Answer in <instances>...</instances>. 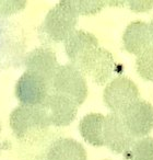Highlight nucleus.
I'll list each match as a JSON object with an SVG mask.
<instances>
[{
  "mask_svg": "<svg viewBox=\"0 0 153 160\" xmlns=\"http://www.w3.org/2000/svg\"><path fill=\"white\" fill-rule=\"evenodd\" d=\"M149 28H150V32H151V38H152V43H153V19L149 22Z\"/></svg>",
  "mask_w": 153,
  "mask_h": 160,
  "instance_id": "20",
  "label": "nucleus"
},
{
  "mask_svg": "<svg viewBox=\"0 0 153 160\" xmlns=\"http://www.w3.org/2000/svg\"><path fill=\"white\" fill-rule=\"evenodd\" d=\"M140 98L137 83L126 76L114 77L105 85L103 100L112 113L122 114Z\"/></svg>",
  "mask_w": 153,
  "mask_h": 160,
  "instance_id": "4",
  "label": "nucleus"
},
{
  "mask_svg": "<svg viewBox=\"0 0 153 160\" xmlns=\"http://www.w3.org/2000/svg\"><path fill=\"white\" fill-rule=\"evenodd\" d=\"M75 66L98 85H105L113 79L116 70V62L108 49L96 46L89 51Z\"/></svg>",
  "mask_w": 153,
  "mask_h": 160,
  "instance_id": "5",
  "label": "nucleus"
},
{
  "mask_svg": "<svg viewBox=\"0 0 153 160\" xmlns=\"http://www.w3.org/2000/svg\"><path fill=\"white\" fill-rule=\"evenodd\" d=\"M46 160H88V152L84 146L74 138L62 137L49 146Z\"/></svg>",
  "mask_w": 153,
  "mask_h": 160,
  "instance_id": "13",
  "label": "nucleus"
},
{
  "mask_svg": "<svg viewBox=\"0 0 153 160\" xmlns=\"http://www.w3.org/2000/svg\"><path fill=\"white\" fill-rule=\"evenodd\" d=\"M25 1H0V14H11L21 10Z\"/></svg>",
  "mask_w": 153,
  "mask_h": 160,
  "instance_id": "18",
  "label": "nucleus"
},
{
  "mask_svg": "<svg viewBox=\"0 0 153 160\" xmlns=\"http://www.w3.org/2000/svg\"><path fill=\"white\" fill-rule=\"evenodd\" d=\"M14 92L22 104L41 105L51 92V83L43 76L25 70L19 77Z\"/></svg>",
  "mask_w": 153,
  "mask_h": 160,
  "instance_id": "6",
  "label": "nucleus"
},
{
  "mask_svg": "<svg viewBox=\"0 0 153 160\" xmlns=\"http://www.w3.org/2000/svg\"><path fill=\"white\" fill-rule=\"evenodd\" d=\"M105 115L98 112H91L83 116L79 122V131L82 137L93 146H105L103 129Z\"/></svg>",
  "mask_w": 153,
  "mask_h": 160,
  "instance_id": "14",
  "label": "nucleus"
},
{
  "mask_svg": "<svg viewBox=\"0 0 153 160\" xmlns=\"http://www.w3.org/2000/svg\"><path fill=\"white\" fill-rule=\"evenodd\" d=\"M65 51L70 59V62L77 65L79 60L92 48L98 46V40L93 33L85 30L78 29L74 30L66 40Z\"/></svg>",
  "mask_w": 153,
  "mask_h": 160,
  "instance_id": "12",
  "label": "nucleus"
},
{
  "mask_svg": "<svg viewBox=\"0 0 153 160\" xmlns=\"http://www.w3.org/2000/svg\"><path fill=\"white\" fill-rule=\"evenodd\" d=\"M26 70H31L43 76L51 83L54 75L58 68L57 56L53 48L48 46H38L32 49L24 57Z\"/></svg>",
  "mask_w": 153,
  "mask_h": 160,
  "instance_id": "10",
  "label": "nucleus"
},
{
  "mask_svg": "<svg viewBox=\"0 0 153 160\" xmlns=\"http://www.w3.org/2000/svg\"><path fill=\"white\" fill-rule=\"evenodd\" d=\"M104 144L111 150L117 153L126 155L137 138L133 137L126 126L122 115L117 113H108L104 120Z\"/></svg>",
  "mask_w": 153,
  "mask_h": 160,
  "instance_id": "7",
  "label": "nucleus"
},
{
  "mask_svg": "<svg viewBox=\"0 0 153 160\" xmlns=\"http://www.w3.org/2000/svg\"><path fill=\"white\" fill-rule=\"evenodd\" d=\"M71 5L78 14H91L100 11L107 5L105 1H71Z\"/></svg>",
  "mask_w": 153,
  "mask_h": 160,
  "instance_id": "17",
  "label": "nucleus"
},
{
  "mask_svg": "<svg viewBox=\"0 0 153 160\" xmlns=\"http://www.w3.org/2000/svg\"><path fill=\"white\" fill-rule=\"evenodd\" d=\"M136 69L140 77L153 81V44L137 56Z\"/></svg>",
  "mask_w": 153,
  "mask_h": 160,
  "instance_id": "16",
  "label": "nucleus"
},
{
  "mask_svg": "<svg viewBox=\"0 0 153 160\" xmlns=\"http://www.w3.org/2000/svg\"><path fill=\"white\" fill-rule=\"evenodd\" d=\"M79 14L71 5L70 0H62L56 3L45 16L43 29L50 40L65 41L78 24Z\"/></svg>",
  "mask_w": 153,
  "mask_h": 160,
  "instance_id": "3",
  "label": "nucleus"
},
{
  "mask_svg": "<svg viewBox=\"0 0 153 160\" xmlns=\"http://www.w3.org/2000/svg\"><path fill=\"white\" fill-rule=\"evenodd\" d=\"M126 5L135 12H146L153 8V0H130Z\"/></svg>",
  "mask_w": 153,
  "mask_h": 160,
  "instance_id": "19",
  "label": "nucleus"
},
{
  "mask_svg": "<svg viewBox=\"0 0 153 160\" xmlns=\"http://www.w3.org/2000/svg\"><path fill=\"white\" fill-rule=\"evenodd\" d=\"M10 126L21 140H36L50 126L41 105L20 104L11 111Z\"/></svg>",
  "mask_w": 153,
  "mask_h": 160,
  "instance_id": "1",
  "label": "nucleus"
},
{
  "mask_svg": "<svg viewBox=\"0 0 153 160\" xmlns=\"http://www.w3.org/2000/svg\"><path fill=\"white\" fill-rule=\"evenodd\" d=\"M0 131H1V126H0Z\"/></svg>",
  "mask_w": 153,
  "mask_h": 160,
  "instance_id": "21",
  "label": "nucleus"
},
{
  "mask_svg": "<svg viewBox=\"0 0 153 160\" xmlns=\"http://www.w3.org/2000/svg\"><path fill=\"white\" fill-rule=\"evenodd\" d=\"M125 156L128 160H153V137L146 136L137 138Z\"/></svg>",
  "mask_w": 153,
  "mask_h": 160,
  "instance_id": "15",
  "label": "nucleus"
},
{
  "mask_svg": "<svg viewBox=\"0 0 153 160\" xmlns=\"http://www.w3.org/2000/svg\"><path fill=\"white\" fill-rule=\"evenodd\" d=\"M51 91L65 94L80 105L89 92L87 77L72 62L59 65L51 79Z\"/></svg>",
  "mask_w": 153,
  "mask_h": 160,
  "instance_id": "2",
  "label": "nucleus"
},
{
  "mask_svg": "<svg viewBox=\"0 0 153 160\" xmlns=\"http://www.w3.org/2000/svg\"><path fill=\"white\" fill-rule=\"evenodd\" d=\"M149 22L142 20L131 21L122 33V45L128 53L138 56L152 45Z\"/></svg>",
  "mask_w": 153,
  "mask_h": 160,
  "instance_id": "11",
  "label": "nucleus"
},
{
  "mask_svg": "<svg viewBox=\"0 0 153 160\" xmlns=\"http://www.w3.org/2000/svg\"><path fill=\"white\" fill-rule=\"evenodd\" d=\"M120 115L135 138L146 137L152 132L153 105L149 101L139 99Z\"/></svg>",
  "mask_w": 153,
  "mask_h": 160,
  "instance_id": "9",
  "label": "nucleus"
},
{
  "mask_svg": "<svg viewBox=\"0 0 153 160\" xmlns=\"http://www.w3.org/2000/svg\"><path fill=\"white\" fill-rule=\"evenodd\" d=\"M41 107L49 124L66 126L74 120L79 105L69 97L51 91Z\"/></svg>",
  "mask_w": 153,
  "mask_h": 160,
  "instance_id": "8",
  "label": "nucleus"
}]
</instances>
